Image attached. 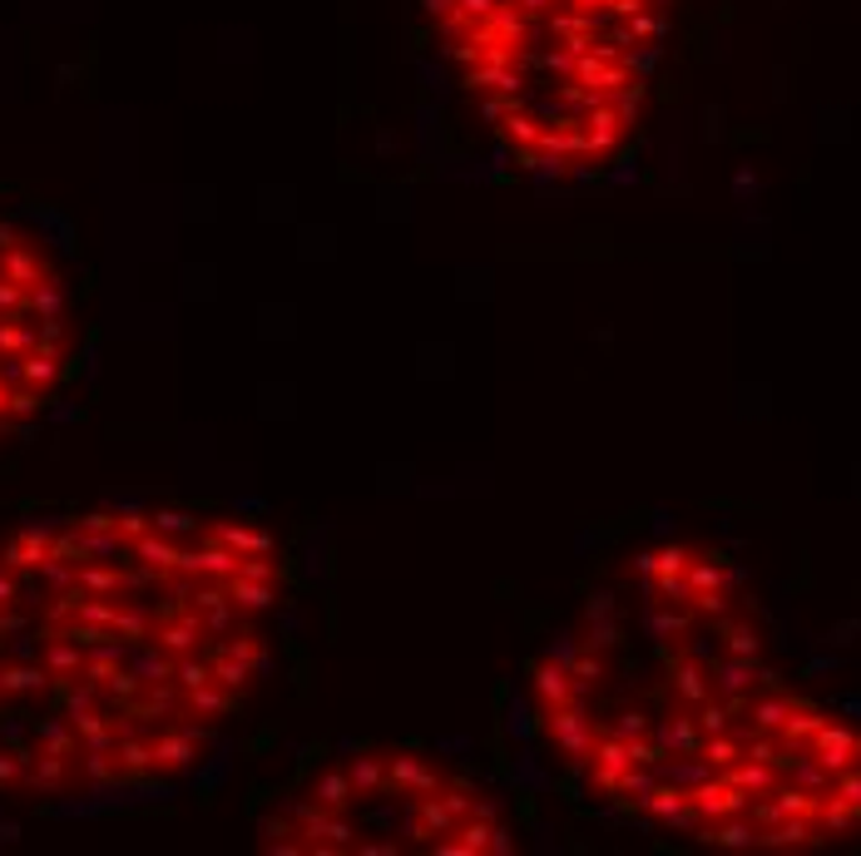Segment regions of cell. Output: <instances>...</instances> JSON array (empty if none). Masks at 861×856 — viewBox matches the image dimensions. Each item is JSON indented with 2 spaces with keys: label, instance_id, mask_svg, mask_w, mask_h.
Segmentation results:
<instances>
[{
  "label": "cell",
  "instance_id": "obj_5",
  "mask_svg": "<svg viewBox=\"0 0 861 856\" xmlns=\"http://www.w3.org/2000/svg\"><path fill=\"white\" fill-rule=\"evenodd\" d=\"M84 352L80 282L60 234L0 204V446L60 406Z\"/></svg>",
  "mask_w": 861,
  "mask_h": 856
},
{
  "label": "cell",
  "instance_id": "obj_4",
  "mask_svg": "<svg viewBox=\"0 0 861 856\" xmlns=\"http://www.w3.org/2000/svg\"><path fill=\"white\" fill-rule=\"evenodd\" d=\"M278 856H510L505 802L421 747L361 743L322 763L258 817Z\"/></svg>",
  "mask_w": 861,
  "mask_h": 856
},
{
  "label": "cell",
  "instance_id": "obj_3",
  "mask_svg": "<svg viewBox=\"0 0 861 856\" xmlns=\"http://www.w3.org/2000/svg\"><path fill=\"white\" fill-rule=\"evenodd\" d=\"M455 90L540 174L609 164L639 130L674 0H421Z\"/></svg>",
  "mask_w": 861,
  "mask_h": 856
},
{
  "label": "cell",
  "instance_id": "obj_1",
  "mask_svg": "<svg viewBox=\"0 0 861 856\" xmlns=\"http://www.w3.org/2000/svg\"><path fill=\"white\" fill-rule=\"evenodd\" d=\"M287 559L223 505L120 501L0 535V802L188 782L273 673Z\"/></svg>",
  "mask_w": 861,
  "mask_h": 856
},
{
  "label": "cell",
  "instance_id": "obj_2",
  "mask_svg": "<svg viewBox=\"0 0 861 856\" xmlns=\"http://www.w3.org/2000/svg\"><path fill=\"white\" fill-rule=\"evenodd\" d=\"M574 787L718 852H822L861 832V728L782 673L742 575L708 545L624 555L525 669Z\"/></svg>",
  "mask_w": 861,
  "mask_h": 856
}]
</instances>
